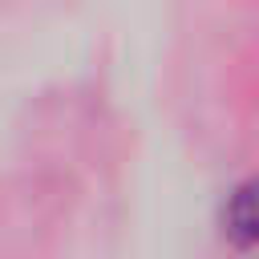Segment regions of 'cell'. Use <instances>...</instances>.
Instances as JSON below:
<instances>
[{
    "instance_id": "cell-1",
    "label": "cell",
    "mask_w": 259,
    "mask_h": 259,
    "mask_svg": "<svg viewBox=\"0 0 259 259\" xmlns=\"http://www.w3.org/2000/svg\"><path fill=\"white\" fill-rule=\"evenodd\" d=\"M227 235L239 247L259 243V178L255 182H243L231 194V202H227Z\"/></svg>"
}]
</instances>
